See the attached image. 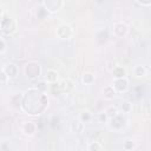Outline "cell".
Here are the masks:
<instances>
[{
	"label": "cell",
	"mask_w": 151,
	"mask_h": 151,
	"mask_svg": "<svg viewBox=\"0 0 151 151\" xmlns=\"http://www.w3.org/2000/svg\"><path fill=\"white\" fill-rule=\"evenodd\" d=\"M53 76H57V72L53 71V70H50L47 73H46V80L50 81V83H53L57 80V77H53Z\"/></svg>",
	"instance_id": "4"
},
{
	"label": "cell",
	"mask_w": 151,
	"mask_h": 151,
	"mask_svg": "<svg viewBox=\"0 0 151 151\" xmlns=\"http://www.w3.org/2000/svg\"><path fill=\"white\" fill-rule=\"evenodd\" d=\"M72 126H76V129H73V131H76V132H80L81 130H83V123L80 122V120H76V122H73L72 123Z\"/></svg>",
	"instance_id": "8"
},
{
	"label": "cell",
	"mask_w": 151,
	"mask_h": 151,
	"mask_svg": "<svg viewBox=\"0 0 151 151\" xmlns=\"http://www.w3.org/2000/svg\"><path fill=\"white\" fill-rule=\"evenodd\" d=\"M104 113H105V116L107 118H113L116 114H118V109L117 107H113V106H110Z\"/></svg>",
	"instance_id": "3"
},
{
	"label": "cell",
	"mask_w": 151,
	"mask_h": 151,
	"mask_svg": "<svg viewBox=\"0 0 151 151\" xmlns=\"http://www.w3.org/2000/svg\"><path fill=\"white\" fill-rule=\"evenodd\" d=\"M100 147H101L100 144L97 143V142H94V143H92V144L88 145V150H90V151H98Z\"/></svg>",
	"instance_id": "9"
},
{
	"label": "cell",
	"mask_w": 151,
	"mask_h": 151,
	"mask_svg": "<svg viewBox=\"0 0 151 151\" xmlns=\"http://www.w3.org/2000/svg\"><path fill=\"white\" fill-rule=\"evenodd\" d=\"M7 79H8L7 74L5 73V71H4V70H1V71H0V83H5Z\"/></svg>",
	"instance_id": "11"
},
{
	"label": "cell",
	"mask_w": 151,
	"mask_h": 151,
	"mask_svg": "<svg viewBox=\"0 0 151 151\" xmlns=\"http://www.w3.org/2000/svg\"><path fill=\"white\" fill-rule=\"evenodd\" d=\"M134 142L133 140H131V139H125L124 140V143H123V147L125 149V150H132L133 147H134Z\"/></svg>",
	"instance_id": "5"
},
{
	"label": "cell",
	"mask_w": 151,
	"mask_h": 151,
	"mask_svg": "<svg viewBox=\"0 0 151 151\" xmlns=\"http://www.w3.org/2000/svg\"><path fill=\"white\" fill-rule=\"evenodd\" d=\"M91 119V114H90V112L88 111H85V112H83L81 114H80V117H79V120L84 124V123H86V122H88Z\"/></svg>",
	"instance_id": "6"
},
{
	"label": "cell",
	"mask_w": 151,
	"mask_h": 151,
	"mask_svg": "<svg viewBox=\"0 0 151 151\" xmlns=\"http://www.w3.org/2000/svg\"><path fill=\"white\" fill-rule=\"evenodd\" d=\"M0 32H1V28H0Z\"/></svg>",
	"instance_id": "13"
},
{
	"label": "cell",
	"mask_w": 151,
	"mask_h": 151,
	"mask_svg": "<svg viewBox=\"0 0 151 151\" xmlns=\"http://www.w3.org/2000/svg\"><path fill=\"white\" fill-rule=\"evenodd\" d=\"M112 73H113V76L116 77V79L124 78V76H125V70H124L123 67H120V66H116V67L112 70Z\"/></svg>",
	"instance_id": "1"
},
{
	"label": "cell",
	"mask_w": 151,
	"mask_h": 151,
	"mask_svg": "<svg viewBox=\"0 0 151 151\" xmlns=\"http://www.w3.org/2000/svg\"><path fill=\"white\" fill-rule=\"evenodd\" d=\"M103 93H104V97H105L106 99H112V98L114 97V94H116V91L113 90L112 86H107V87L104 88Z\"/></svg>",
	"instance_id": "2"
},
{
	"label": "cell",
	"mask_w": 151,
	"mask_h": 151,
	"mask_svg": "<svg viewBox=\"0 0 151 151\" xmlns=\"http://www.w3.org/2000/svg\"><path fill=\"white\" fill-rule=\"evenodd\" d=\"M94 79V77H93V74L92 73H85L84 74V77H83V81L84 83H86V84H90V81L92 83V80H88V79Z\"/></svg>",
	"instance_id": "10"
},
{
	"label": "cell",
	"mask_w": 151,
	"mask_h": 151,
	"mask_svg": "<svg viewBox=\"0 0 151 151\" xmlns=\"http://www.w3.org/2000/svg\"><path fill=\"white\" fill-rule=\"evenodd\" d=\"M5 50H6V44H5V41L0 38V53H2Z\"/></svg>",
	"instance_id": "12"
},
{
	"label": "cell",
	"mask_w": 151,
	"mask_h": 151,
	"mask_svg": "<svg viewBox=\"0 0 151 151\" xmlns=\"http://www.w3.org/2000/svg\"><path fill=\"white\" fill-rule=\"evenodd\" d=\"M134 76L136 77H144L145 76V68L143 66H137L134 68Z\"/></svg>",
	"instance_id": "7"
}]
</instances>
